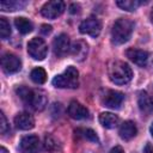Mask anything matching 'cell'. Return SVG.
<instances>
[{
  "instance_id": "cell-23",
  "label": "cell",
  "mask_w": 153,
  "mask_h": 153,
  "mask_svg": "<svg viewBox=\"0 0 153 153\" xmlns=\"http://www.w3.org/2000/svg\"><path fill=\"white\" fill-rule=\"evenodd\" d=\"M116 4L122 10H126V11L130 12V11H135L141 5V1H137V0H118Z\"/></svg>"
},
{
  "instance_id": "cell-6",
  "label": "cell",
  "mask_w": 153,
  "mask_h": 153,
  "mask_svg": "<svg viewBox=\"0 0 153 153\" xmlns=\"http://www.w3.org/2000/svg\"><path fill=\"white\" fill-rule=\"evenodd\" d=\"M65 2L60 1V0H53V1H48L45 2L42 8H41V13L43 17L48 18V19H55L59 16H61L65 11Z\"/></svg>"
},
{
  "instance_id": "cell-17",
  "label": "cell",
  "mask_w": 153,
  "mask_h": 153,
  "mask_svg": "<svg viewBox=\"0 0 153 153\" xmlns=\"http://www.w3.org/2000/svg\"><path fill=\"white\" fill-rule=\"evenodd\" d=\"M88 51V45L84 41H76L71 45V54L78 61H82Z\"/></svg>"
},
{
  "instance_id": "cell-15",
  "label": "cell",
  "mask_w": 153,
  "mask_h": 153,
  "mask_svg": "<svg viewBox=\"0 0 153 153\" xmlns=\"http://www.w3.org/2000/svg\"><path fill=\"white\" fill-rule=\"evenodd\" d=\"M137 104H139L140 110L143 114H151V112H153V96H151L146 91H141L139 93Z\"/></svg>"
},
{
  "instance_id": "cell-5",
  "label": "cell",
  "mask_w": 153,
  "mask_h": 153,
  "mask_svg": "<svg viewBox=\"0 0 153 153\" xmlns=\"http://www.w3.org/2000/svg\"><path fill=\"white\" fill-rule=\"evenodd\" d=\"M27 53L33 60H44L48 54V45L44 42V39L39 37H33L27 43Z\"/></svg>"
},
{
  "instance_id": "cell-21",
  "label": "cell",
  "mask_w": 153,
  "mask_h": 153,
  "mask_svg": "<svg viewBox=\"0 0 153 153\" xmlns=\"http://www.w3.org/2000/svg\"><path fill=\"white\" fill-rule=\"evenodd\" d=\"M75 134L78 136L82 137V139L88 140V141H92V142H96V143L99 142V139H98L96 131H93L90 128H78V129H75Z\"/></svg>"
},
{
  "instance_id": "cell-33",
  "label": "cell",
  "mask_w": 153,
  "mask_h": 153,
  "mask_svg": "<svg viewBox=\"0 0 153 153\" xmlns=\"http://www.w3.org/2000/svg\"><path fill=\"white\" fill-rule=\"evenodd\" d=\"M151 20H152V23H153V10H152V12H151Z\"/></svg>"
},
{
  "instance_id": "cell-18",
  "label": "cell",
  "mask_w": 153,
  "mask_h": 153,
  "mask_svg": "<svg viewBox=\"0 0 153 153\" xmlns=\"http://www.w3.org/2000/svg\"><path fill=\"white\" fill-rule=\"evenodd\" d=\"M99 122L103 127H105L108 129H112V128L117 127L120 118L111 112H102L99 115Z\"/></svg>"
},
{
  "instance_id": "cell-2",
  "label": "cell",
  "mask_w": 153,
  "mask_h": 153,
  "mask_svg": "<svg viewBox=\"0 0 153 153\" xmlns=\"http://www.w3.org/2000/svg\"><path fill=\"white\" fill-rule=\"evenodd\" d=\"M134 30V23L128 18H118L111 29V39L116 45L126 43Z\"/></svg>"
},
{
  "instance_id": "cell-3",
  "label": "cell",
  "mask_w": 153,
  "mask_h": 153,
  "mask_svg": "<svg viewBox=\"0 0 153 153\" xmlns=\"http://www.w3.org/2000/svg\"><path fill=\"white\" fill-rule=\"evenodd\" d=\"M109 78L116 85H124L133 78V71L123 61H114L109 66Z\"/></svg>"
},
{
  "instance_id": "cell-27",
  "label": "cell",
  "mask_w": 153,
  "mask_h": 153,
  "mask_svg": "<svg viewBox=\"0 0 153 153\" xmlns=\"http://www.w3.org/2000/svg\"><path fill=\"white\" fill-rule=\"evenodd\" d=\"M41 31H42V33L48 35V33L51 32V26H50V25H47V24H43V25L41 26Z\"/></svg>"
},
{
  "instance_id": "cell-10",
  "label": "cell",
  "mask_w": 153,
  "mask_h": 153,
  "mask_svg": "<svg viewBox=\"0 0 153 153\" xmlns=\"http://www.w3.org/2000/svg\"><path fill=\"white\" fill-rule=\"evenodd\" d=\"M53 48H54V53L57 56H63L66 55L69 50H71V42L69 38L66 33H61L59 35L54 41H53Z\"/></svg>"
},
{
  "instance_id": "cell-11",
  "label": "cell",
  "mask_w": 153,
  "mask_h": 153,
  "mask_svg": "<svg viewBox=\"0 0 153 153\" xmlns=\"http://www.w3.org/2000/svg\"><path fill=\"white\" fill-rule=\"evenodd\" d=\"M39 147V139L36 135H26L20 140L19 148L23 153H36Z\"/></svg>"
},
{
  "instance_id": "cell-25",
  "label": "cell",
  "mask_w": 153,
  "mask_h": 153,
  "mask_svg": "<svg viewBox=\"0 0 153 153\" xmlns=\"http://www.w3.org/2000/svg\"><path fill=\"white\" fill-rule=\"evenodd\" d=\"M44 148L47 151H54L57 149V143L55 141V139L51 135H47L44 139Z\"/></svg>"
},
{
  "instance_id": "cell-24",
  "label": "cell",
  "mask_w": 153,
  "mask_h": 153,
  "mask_svg": "<svg viewBox=\"0 0 153 153\" xmlns=\"http://www.w3.org/2000/svg\"><path fill=\"white\" fill-rule=\"evenodd\" d=\"M0 36L2 39H6L11 36V25L4 17L0 18Z\"/></svg>"
},
{
  "instance_id": "cell-30",
  "label": "cell",
  "mask_w": 153,
  "mask_h": 153,
  "mask_svg": "<svg viewBox=\"0 0 153 153\" xmlns=\"http://www.w3.org/2000/svg\"><path fill=\"white\" fill-rule=\"evenodd\" d=\"M145 153H153V146L151 143H147L145 146Z\"/></svg>"
},
{
  "instance_id": "cell-29",
  "label": "cell",
  "mask_w": 153,
  "mask_h": 153,
  "mask_svg": "<svg viewBox=\"0 0 153 153\" xmlns=\"http://www.w3.org/2000/svg\"><path fill=\"white\" fill-rule=\"evenodd\" d=\"M110 153H124V151H123V148H122L121 146H115V147L110 151Z\"/></svg>"
},
{
  "instance_id": "cell-13",
  "label": "cell",
  "mask_w": 153,
  "mask_h": 153,
  "mask_svg": "<svg viewBox=\"0 0 153 153\" xmlns=\"http://www.w3.org/2000/svg\"><path fill=\"white\" fill-rule=\"evenodd\" d=\"M68 115L74 120H84L88 117V110L79 102L72 100L68 105Z\"/></svg>"
},
{
  "instance_id": "cell-8",
  "label": "cell",
  "mask_w": 153,
  "mask_h": 153,
  "mask_svg": "<svg viewBox=\"0 0 153 153\" xmlns=\"http://www.w3.org/2000/svg\"><path fill=\"white\" fill-rule=\"evenodd\" d=\"M124 100V94L120 91H115V90H109L105 92V94L103 96L102 103L104 106L110 108V109H120L122 103Z\"/></svg>"
},
{
  "instance_id": "cell-9",
  "label": "cell",
  "mask_w": 153,
  "mask_h": 153,
  "mask_svg": "<svg viewBox=\"0 0 153 153\" xmlns=\"http://www.w3.org/2000/svg\"><path fill=\"white\" fill-rule=\"evenodd\" d=\"M1 67L5 73L12 74L18 72L22 68V62H20V59L14 54L7 53V54H4L1 57Z\"/></svg>"
},
{
  "instance_id": "cell-19",
  "label": "cell",
  "mask_w": 153,
  "mask_h": 153,
  "mask_svg": "<svg viewBox=\"0 0 153 153\" xmlns=\"http://www.w3.org/2000/svg\"><path fill=\"white\" fill-rule=\"evenodd\" d=\"M14 25H16V27L18 29V31H19L20 33H23V35H26V33L31 32L32 29H33L32 23H31L29 19L24 18V17H18V18H16V19H14Z\"/></svg>"
},
{
  "instance_id": "cell-31",
  "label": "cell",
  "mask_w": 153,
  "mask_h": 153,
  "mask_svg": "<svg viewBox=\"0 0 153 153\" xmlns=\"http://www.w3.org/2000/svg\"><path fill=\"white\" fill-rule=\"evenodd\" d=\"M0 153H8V152H7V149L5 147H1L0 148Z\"/></svg>"
},
{
  "instance_id": "cell-26",
  "label": "cell",
  "mask_w": 153,
  "mask_h": 153,
  "mask_svg": "<svg viewBox=\"0 0 153 153\" xmlns=\"http://www.w3.org/2000/svg\"><path fill=\"white\" fill-rule=\"evenodd\" d=\"M7 130H8V123L5 117V114L1 111L0 112V131H1V134H5Z\"/></svg>"
},
{
  "instance_id": "cell-4",
  "label": "cell",
  "mask_w": 153,
  "mask_h": 153,
  "mask_svg": "<svg viewBox=\"0 0 153 153\" xmlns=\"http://www.w3.org/2000/svg\"><path fill=\"white\" fill-rule=\"evenodd\" d=\"M53 85L59 88H76L79 85V72L75 67L69 66L63 73L53 79Z\"/></svg>"
},
{
  "instance_id": "cell-22",
  "label": "cell",
  "mask_w": 153,
  "mask_h": 153,
  "mask_svg": "<svg viewBox=\"0 0 153 153\" xmlns=\"http://www.w3.org/2000/svg\"><path fill=\"white\" fill-rule=\"evenodd\" d=\"M30 76H31V80L35 82V84H44L45 80H47V73L42 68V67H37V68H33L30 73Z\"/></svg>"
},
{
  "instance_id": "cell-7",
  "label": "cell",
  "mask_w": 153,
  "mask_h": 153,
  "mask_svg": "<svg viewBox=\"0 0 153 153\" xmlns=\"http://www.w3.org/2000/svg\"><path fill=\"white\" fill-rule=\"evenodd\" d=\"M100 30H102L100 22L96 17H88L85 20H82L79 25V31L91 37H97L100 33Z\"/></svg>"
},
{
  "instance_id": "cell-28",
  "label": "cell",
  "mask_w": 153,
  "mask_h": 153,
  "mask_svg": "<svg viewBox=\"0 0 153 153\" xmlns=\"http://www.w3.org/2000/svg\"><path fill=\"white\" fill-rule=\"evenodd\" d=\"M79 10H80V7H79V5H76V4H72L71 7H69V12H71V13H78Z\"/></svg>"
},
{
  "instance_id": "cell-14",
  "label": "cell",
  "mask_w": 153,
  "mask_h": 153,
  "mask_svg": "<svg viewBox=\"0 0 153 153\" xmlns=\"http://www.w3.org/2000/svg\"><path fill=\"white\" fill-rule=\"evenodd\" d=\"M14 124L18 129L29 130L35 127V120L29 112H19L14 117Z\"/></svg>"
},
{
  "instance_id": "cell-20",
  "label": "cell",
  "mask_w": 153,
  "mask_h": 153,
  "mask_svg": "<svg viewBox=\"0 0 153 153\" xmlns=\"http://www.w3.org/2000/svg\"><path fill=\"white\" fill-rule=\"evenodd\" d=\"M26 5L25 1H18V0H2L0 2V8L2 11H17L23 8Z\"/></svg>"
},
{
  "instance_id": "cell-1",
  "label": "cell",
  "mask_w": 153,
  "mask_h": 153,
  "mask_svg": "<svg viewBox=\"0 0 153 153\" xmlns=\"http://www.w3.org/2000/svg\"><path fill=\"white\" fill-rule=\"evenodd\" d=\"M16 92L19 96V98L27 106H31L33 110L41 111L47 105V97H45L44 92H42L39 90H32L26 86H19V87H17Z\"/></svg>"
},
{
  "instance_id": "cell-12",
  "label": "cell",
  "mask_w": 153,
  "mask_h": 153,
  "mask_svg": "<svg viewBox=\"0 0 153 153\" xmlns=\"http://www.w3.org/2000/svg\"><path fill=\"white\" fill-rule=\"evenodd\" d=\"M126 55L127 57L134 62L135 65L140 66V67H143L146 66L147 61H148V53L146 50H141V49H134V48H130L126 51Z\"/></svg>"
},
{
  "instance_id": "cell-32",
  "label": "cell",
  "mask_w": 153,
  "mask_h": 153,
  "mask_svg": "<svg viewBox=\"0 0 153 153\" xmlns=\"http://www.w3.org/2000/svg\"><path fill=\"white\" fill-rule=\"evenodd\" d=\"M149 131H151V135L153 136V122H152V124H151V127H149Z\"/></svg>"
},
{
  "instance_id": "cell-16",
  "label": "cell",
  "mask_w": 153,
  "mask_h": 153,
  "mask_svg": "<svg viewBox=\"0 0 153 153\" xmlns=\"http://www.w3.org/2000/svg\"><path fill=\"white\" fill-rule=\"evenodd\" d=\"M136 133H137V128H136L135 123L131 122V121H124L121 124L120 130H118V134H120L121 139L126 140V141L133 139L136 135Z\"/></svg>"
}]
</instances>
